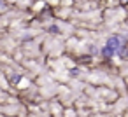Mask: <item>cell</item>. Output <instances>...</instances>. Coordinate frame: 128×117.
Listing matches in <instances>:
<instances>
[{"instance_id": "6da1fadb", "label": "cell", "mask_w": 128, "mask_h": 117, "mask_svg": "<svg viewBox=\"0 0 128 117\" xmlns=\"http://www.w3.org/2000/svg\"><path fill=\"white\" fill-rule=\"evenodd\" d=\"M109 49H112L116 54H118V51L121 49V46H123V39L119 37V35H112V37H109L107 39V44H105Z\"/></svg>"}, {"instance_id": "7a4b0ae2", "label": "cell", "mask_w": 128, "mask_h": 117, "mask_svg": "<svg viewBox=\"0 0 128 117\" xmlns=\"http://www.w3.org/2000/svg\"><path fill=\"white\" fill-rule=\"evenodd\" d=\"M102 54H104V58H112L116 53H114L112 49H109L107 46H104V49H102Z\"/></svg>"}, {"instance_id": "3957f363", "label": "cell", "mask_w": 128, "mask_h": 117, "mask_svg": "<svg viewBox=\"0 0 128 117\" xmlns=\"http://www.w3.org/2000/svg\"><path fill=\"white\" fill-rule=\"evenodd\" d=\"M0 7H6V2H4V0H0Z\"/></svg>"}]
</instances>
